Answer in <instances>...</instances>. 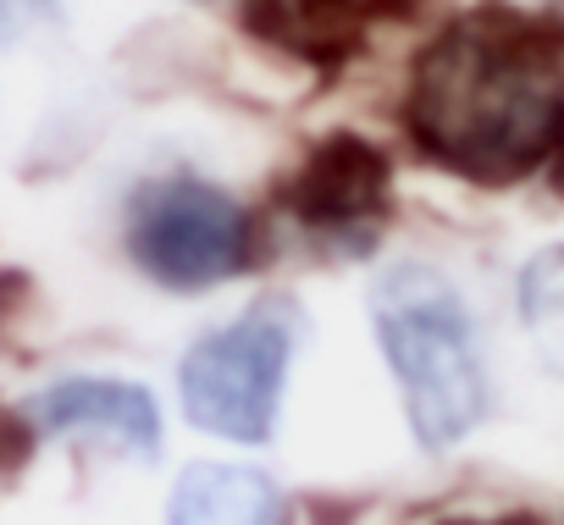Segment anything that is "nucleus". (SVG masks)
I'll use <instances>...</instances> for the list:
<instances>
[{"mask_svg": "<svg viewBox=\"0 0 564 525\" xmlns=\"http://www.w3.org/2000/svg\"><path fill=\"white\" fill-rule=\"evenodd\" d=\"M399 133L470 188H564V40L481 0L443 18L399 84Z\"/></svg>", "mask_w": 564, "mask_h": 525, "instance_id": "obj_1", "label": "nucleus"}, {"mask_svg": "<svg viewBox=\"0 0 564 525\" xmlns=\"http://www.w3.org/2000/svg\"><path fill=\"white\" fill-rule=\"evenodd\" d=\"M366 316L421 453H454L492 420V349L470 288L437 260L404 254L371 277Z\"/></svg>", "mask_w": 564, "mask_h": 525, "instance_id": "obj_2", "label": "nucleus"}, {"mask_svg": "<svg viewBox=\"0 0 564 525\" xmlns=\"http://www.w3.org/2000/svg\"><path fill=\"white\" fill-rule=\"evenodd\" d=\"M117 238H122V260L150 288L183 299L232 288L254 277L265 260L260 210L194 166L144 172L122 194Z\"/></svg>", "mask_w": 564, "mask_h": 525, "instance_id": "obj_3", "label": "nucleus"}, {"mask_svg": "<svg viewBox=\"0 0 564 525\" xmlns=\"http://www.w3.org/2000/svg\"><path fill=\"white\" fill-rule=\"evenodd\" d=\"M305 343V310L289 294H260L238 316L205 327L177 354V409L194 431L265 448L289 409V382Z\"/></svg>", "mask_w": 564, "mask_h": 525, "instance_id": "obj_4", "label": "nucleus"}, {"mask_svg": "<svg viewBox=\"0 0 564 525\" xmlns=\"http://www.w3.org/2000/svg\"><path fill=\"white\" fill-rule=\"evenodd\" d=\"M393 155L355 133L327 128L305 144V155L276 183V216L289 221L311 249L333 260H366L382 249L393 216H399V183Z\"/></svg>", "mask_w": 564, "mask_h": 525, "instance_id": "obj_5", "label": "nucleus"}, {"mask_svg": "<svg viewBox=\"0 0 564 525\" xmlns=\"http://www.w3.org/2000/svg\"><path fill=\"white\" fill-rule=\"evenodd\" d=\"M12 415L34 448L73 437V442H89L117 459H139V464H155L166 448V415H161L155 393L144 382L106 376V371L56 376V382L34 387L29 398H18Z\"/></svg>", "mask_w": 564, "mask_h": 525, "instance_id": "obj_6", "label": "nucleus"}, {"mask_svg": "<svg viewBox=\"0 0 564 525\" xmlns=\"http://www.w3.org/2000/svg\"><path fill=\"white\" fill-rule=\"evenodd\" d=\"M426 0H238V23L254 45L289 56L311 73L349 67L377 23L415 18Z\"/></svg>", "mask_w": 564, "mask_h": 525, "instance_id": "obj_7", "label": "nucleus"}, {"mask_svg": "<svg viewBox=\"0 0 564 525\" xmlns=\"http://www.w3.org/2000/svg\"><path fill=\"white\" fill-rule=\"evenodd\" d=\"M166 525H294V508L260 464L188 459L166 486Z\"/></svg>", "mask_w": 564, "mask_h": 525, "instance_id": "obj_8", "label": "nucleus"}, {"mask_svg": "<svg viewBox=\"0 0 564 525\" xmlns=\"http://www.w3.org/2000/svg\"><path fill=\"white\" fill-rule=\"evenodd\" d=\"M514 316L536 360L564 376V243H547L514 272Z\"/></svg>", "mask_w": 564, "mask_h": 525, "instance_id": "obj_9", "label": "nucleus"}, {"mask_svg": "<svg viewBox=\"0 0 564 525\" xmlns=\"http://www.w3.org/2000/svg\"><path fill=\"white\" fill-rule=\"evenodd\" d=\"M67 23V0H0V51H18L34 34H56Z\"/></svg>", "mask_w": 564, "mask_h": 525, "instance_id": "obj_10", "label": "nucleus"}, {"mask_svg": "<svg viewBox=\"0 0 564 525\" xmlns=\"http://www.w3.org/2000/svg\"><path fill=\"white\" fill-rule=\"evenodd\" d=\"M498 7H509V12H520V18H531V23H542L547 34L564 40V0H498Z\"/></svg>", "mask_w": 564, "mask_h": 525, "instance_id": "obj_11", "label": "nucleus"}, {"mask_svg": "<svg viewBox=\"0 0 564 525\" xmlns=\"http://www.w3.org/2000/svg\"><path fill=\"white\" fill-rule=\"evenodd\" d=\"M432 525H542V519H531V514H448Z\"/></svg>", "mask_w": 564, "mask_h": 525, "instance_id": "obj_12", "label": "nucleus"}]
</instances>
